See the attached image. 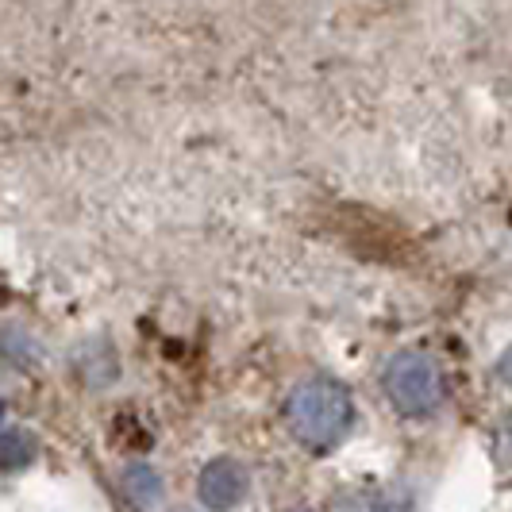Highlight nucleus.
<instances>
[{
	"mask_svg": "<svg viewBox=\"0 0 512 512\" xmlns=\"http://www.w3.org/2000/svg\"><path fill=\"white\" fill-rule=\"evenodd\" d=\"M0 351H4L12 362H20V366L39 359V347L31 343V335L16 332V328H4V332H0Z\"/></svg>",
	"mask_w": 512,
	"mask_h": 512,
	"instance_id": "obj_7",
	"label": "nucleus"
},
{
	"mask_svg": "<svg viewBox=\"0 0 512 512\" xmlns=\"http://www.w3.org/2000/svg\"><path fill=\"white\" fill-rule=\"evenodd\" d=\"M493 447H497V462L512 470V412L501 416V424H497V443H493Z\"/></svg>",
	"mask_w": 512,
	"mask_h": 512,
	"instance_id": "obj_8",
	"label": "nucleus"
},
{
	"mask_svg": "<svg viewBox=\"0 0 512 512\" xmlns=\"http://www.w3.org/2000/svg\"><path fill=\"white\" fill-rule=\"evenodd\" d=\"M289 424L301 443L308 447H320L328 451L339 439L351 432V420H355V405H351V393L347 385L335 382V378H308L289 393Z\"/></svg>",
	"mask_w": 512,
	"mask_h": 512,
	"instance_id": "obj_1",
	"label": "nucleus"
},
{
	"mask_svg": "<svg viewBox=\"0 0 512 512\" xmlns=\"http://www.w3.org/2000/svg\"><path fill=\"white\" fill-rule=\"evenodd\" d=\"M0 420H4V405H0Z\"/></svg>",
	"mask_w": 512,
	"mask_h": 512,
	"instance_id": "obj_10",
	"label": "nucleus"
},
{
	"mask_svg": "<svg viewBox=\"0 0 512 512\" xmlns=\"http://www.w3.org/2000/svg\"><path fill=\"white\" fill-rule=\"evenodd\" d=\"M35 455H39V447H35V439L27 436V432H20V428L0 432V470H4V474L31 466Z\"/></svg>",
	"mask_w": 512,
	"mask_h": 512,
	"instance_id": "obj_6",
	"label": "nucleus"
},
{
	"mask_svg": "<svg viewBox=\"0 0 512 512\" xmlns=\"http://www.w3.org/2000/svg\"><path fill=\"white\" fill-rule=\"evenodd\" d=\"M497 378H501V382L512 389V347L505 351V355H501V359H497Z\"/></svg>",
	"mask_w": 512,
	"mask_h": 512,
	"instance_id": "obj_9",
	"label": "nucleus"
},
{
	"mask_svg": "<svg viewBox=\"0 0 512 512\" xmlns=\"http://www.w3.org/2000/svg\"><path fill=\"white\" fill-rule=\"evenodd\" d=\"M385 397L405 416H432L443 405V370L424 351H397L382 370Z\"/></svg>",
	"mask_w": 512,
	"mask_h": 512,
	"instance_id": "obj_2",
	"label": "nucleus"
},
{
	"mask_svg": "<svg viewBox=\"0 0 512 512\" xmlns=\"http://www.w3.org/2000/svg\"><path fill=\"white\" fill-rule=\"evenodd\" d=\"M289 512H305V509H289Z\"/></svg>",
	"mask_w": 512,
	"mask_h": 512,
	"instance_id": "obj_11",
	"label": "nucleus"
},
{
	"mask_svg": "<svg viewBox=\"0 0 512 512\" xmlns=\"http://www.w3.org/2000/svg\"><path fill=\"white\" fill-rule=\"evenodd\" d=\"M197 493L212 512H231L247 497V474L235 459H212L197 478Z\"/></svg>",
	"mask_w": 512,
	"mask_h": 512,
	"instance_id": "obj_3",
	"label": "nucleus"
},
{
	"mask_svg": "<svg viewBox=\"0 0 512 512\" xmlns=\"http://www.w3.org/2000/svg\"><path fill=\"white\" fill-rule=\"evenodd\" d=\"M124 489H128V497L139 505V509H154L158 501H162V474L151 470L147 462H135L124 470Z\"/></svg>",
	"mask_w": 512,
	"mask_h": 512,
	"instance_id": "obj_5",
	"label": "nucleus"
},
{
	"mask_svg": "<svg viewBox=\"0 0 512 512\" xmlns=\"http://www.w3.org/2000/svg\"><path fill=\"white\" fill-rule=\"evenodd\" d=\"M77 366H81V378L89 385H97V389L120 378V362H116L108 343H89V347H81Z\"/></svg>",
	"mask_w": 512,
	"mask_h": 512,
	"instance_id": "obj_4",
	"label": "nucleus"
},
{
	"mask_svg": "<svg viewBox=\"0 0 512 512\" xmlns=\"http://www.w3.org/2000/svg\"><path fill=\"white\" fill-rule=\"evenodd\" d=\"M178 512H189V509H178Z\"/></svg>",
	"mask_w": 512,
	"mask_h": 512,
	"instance_id": "obj_12",
	"label": "nucleus"
}]
</instances>
